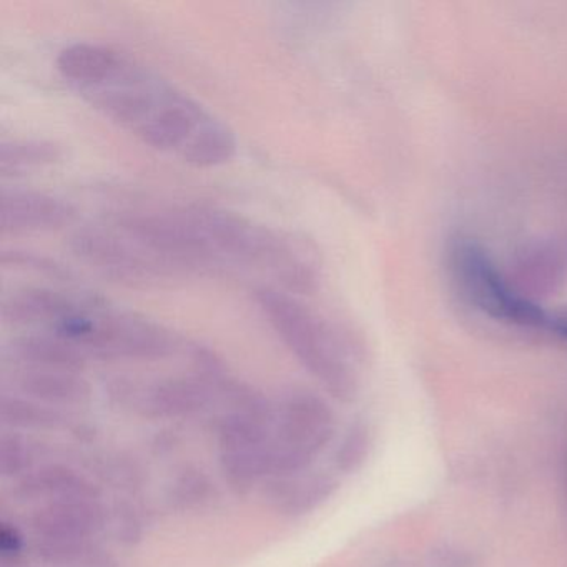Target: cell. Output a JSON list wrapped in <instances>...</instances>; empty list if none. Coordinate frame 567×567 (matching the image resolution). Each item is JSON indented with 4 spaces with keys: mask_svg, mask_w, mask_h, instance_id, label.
<instances>
[{
    "mask_svg": "<svg viewBox=\"0 0 567 567\" xmlns=\"http://www.w3.org/2000/svg\"><path fill=\"white\" fill-rule=\"evenodd\" d=\"M62 81L144 144L198 168L237 155L235 132L154 69L112 45L75 42L58 55Z\"/></svg>",
    "mask_w": 567,
    "mask_h": 567,
    "instance_id": "obj_1",
    "label": "cell"
},
{
    "mask_svg": "<svg viewBox=\"0 0 567 567\" xmlns=\"http://www.w3.org/2000/svg\"><path fill=\"white\" fill-rule=\"evenodd\" d=\"M172 215L192 274L250 268L291 293L317 288L320 265L313 247L301 238L212 205L174 207Z\"/></svg>",
    "mask_w": 567,
    "mask_h": 567,
    "instance_id": "obj_2",
    "label": "cell"
},
{
    "mask_svg": "<svg viewBox=\"0 0 567 567\" xmlns=\"http://www.w3.org/2000/svg\"><path fill=\"white\" fill-rule=\"evenodd\" d=\"M255 301L298 363L334 396H350L353 373L334 328L291 291L267 285L255 290Z\"/></svg>",
    "mask_w": 567,
    "mask_h": 567,
    "instance_id": "obj_3",
    "label": "cell"
},
{
    "mask_svg": "<svg viewBox=\"0 0 567 567\" xmlns=\"http://www.w3.org/2000/svg\"><path fill=\"white\" fill-rule=\"evenodd\" d=\"M225 394L231 406L218 430V464L228 487L244 496L270 476L274 403L235 381Z\"/></svg>",
    "mask_w": 567,
    "mask_h": 567,
    "instance_id": "obj_4",
    "label": "cell"
},
{
    "mask_svg": "<svg viewBox=\"0 0 567 567\" xmlns=\"http://www.w3.org/2000/svg\"><path fill=\"white\" fill-rule=\"evenodd\" d=\"M333 431V411L323 398L305 390L281 394L274 403L270 477L310 471Z\"/></svg>",
    "mask_w": 567,
    "mask_h": 567,
    "instance_id": "obj_5",
    "label": "cell"
},
{
    "mask_svg": "<svg viewBox=\"0 0 567 567\" xmlns=\"http://www.w3.org/2000/svg\"><path fill=\"white\" fill-rule=\"evenodd\" d=\"M68 244L82 265L127 287H154L178 277L164 260L115 221L79 227L72 231Z\"/></svg>",
    "mask_w": 567,
    "mask_h": 567,
    "instance_id": "obj_6",
    "label": "cell"
},
{
    "mask_svg": "<svg viewBox=\"0 0 567 567\" xmlns=\"http://www.w3.org/2000/svg\"><path fill=\"white\" fill-rule=\"evenodd\" d=\"M32 547L42 563L69 567L105 526V511L99 499H68L48 503L32 514Z\"/></svg>",
    "mask_w": 567,
    "mask_h": 567,
    "instance_id": "obj_7",
    "label": "cell"
},
{
    "mask_svg": "<svg viewBox=\"0 0 567 567\" xmlns=\"http://www.w3.org/2000/svg\"><path fill=\"white\" fill-rule=\"evenodd\" d=\"M228 377L165 378L154 383L135 384L118 381L114 396L122 404H131L138 414L147 417H187L204 413L215 398L224 394Z\"/></svg>",
    "mask_w": 567,
    "mask_h": 567,
    "instance_id": "obj_8",
    "label": "cell"
},
{
    "mask_svg": "<svg viewBox=\"0 0 567 567\" xmlns=\"http://www.w3.org/2000/svg\"><path fill=\"white\" fill-rule=\"evenodd\" d=\"M78 212L64 198L29 188H2L0 234L2 237L44 234L74 224Z\"/></svg>",
    "mask_w": 567,
    "mask_h": 567,
    "instance_id": "obj_9",
    "label": "cell"
},
{
    "mask_svg": "<svg viewBox=\"0 0 567 567\" xmlns=\"http://www.w3.org/2000/svg\"><path fill=\"white\" fill-rule=\"evenodd\" d=\"M333 477L310 470L291 476L270 477L264 493L274 513L287 519H298L321 506L333 493Z\"/></svg>",
    "mask_w": 567,
    "mask_h": 567,
    "instance_id": "obj_10",
    "label": "cell"
},
{
    "mask_svg": "<svg viewBox=\"0 0 567 567\" xmlns=\"http://www.w3.org/2000/svg\"><path fill=\"white\" fill-rule=\"evenodd\" d=\"M14 388L21 396L49 406H84L92 390L82 373L54 368H14Z\"/></svg>",
    "mask_w": 567,
    "mask_h": 567,
    "instance_id": "obj_11",
    "label": "cell"
},
{
    "mask_svg": "<svg viewBox=\"0 0 567 567\" xmlns=\"http://www.w3.org/2000/svg\"><path fill=\"white\" fill-rule=\"evenodd\" d=\"M19 501L28 503H55L68 499H99L94 484L75 471L61 463L42 464L19 480L14 491Z\"/></svg>",
    "mask_w": 567,
    "mask_h": 567,
    "instance_id": "obj_12",
    "label": "cell"
},
{
    "mask_svg": "<svg viewBox=\"0 0 567 567\" xmlns=\"http://www.w3.org/2000/svg\"><path fill=\"white\" fill-rule=\"evenodd\" d=\"M6 360L14 368H54V370H85L89 358L78 348L48 333H25L6 347Z\"/></svg>",
    "mask_w": 567,
    "mask_h": 567,
    "instance_id": "obj_13",
    "label": "cell"
},
{
    "mask_svg": "<svg viewBox=\"0 0 567 567\" xmlns=\"http://www.w3.org/2000/svg\"><path fill=\"white\" fill-rule=\"evenodd\" d=\"M61 145L44 138H12L0 145V174L19 177L28 172L51 167L61 161Z\"/></svg>",
    "mask_w": 567,
    "mask_h": 567,
    "instance_id": "obj_14",
    "label": "cell"
},
{
    "mask_svg": "<svg viewBox=\"0 0 567 567\" xmlns=\"http://www.w3.org/2000/svg\"><path fill=\"white\" fill-rule=\"evenodd\" d=\"M0 420L4 426L14 430H61L69 424V417L59 408L39 403L21 394H2Z\"/></svg>",
    "mask_w": 567,
    "mask_h": 567,
    "instance_id": "obj_15",
    "label": "cell"
},
{
    "mask_svg": "<svg viewBox=\"0 0 567 567\" xmlns=\"http://www.w3.org/2000/svg\"><path fill=\"white\" fill-rule=\"evenodd\" d=\"M214 486L215 484H212L210 477L197 467H185L182 473L174 477L168 501L178 511L202 509V507L212 503Z\"/></svg>",
    "mask_w": 567,
    "mask_h": 567,
    "instance_id": "obj_16",
    "label": "cell"
},
{
    "mask_svg": "<svg viewBox=\"0 0 567 567\" xmlns=\"http://www.w3.org/2000/svg\"><path fill=\"white\" fill-rule=\"evenodd\" d=\"M42 447L19 433L4 434L0 440V474L19 477L31 473L38 466Z\"/></svg>",
    "mask_w": 567,
    "mask_h": 567,
    "instance_id": "obj_17",
    "label": "cell"
},
{
    "mask_svg": "<svg viewBox=\"0 0 567 567\" xmlns=\"http://www.w3.org/2000/svg\"><path fill=\"white\" fill-rule=\"evenodd\" d=\"M115 534L125 544H135L142 537V517L132 504L125 503L115 509Z\"/></svg>",
    "mask_w": 567,
    "mask_h": 567,
    "instance_id": "obj_18",
    "label": "cell"
},
{
    "mask_svg": "<svg viewBox=\"0 0 567 567\" xmlns=\"http://www.w3.org/2000/svg\"><path fill=\"white\" fill-rule=\"evenodd\" d=\"M25 546H28V539H25L24 533L16 524H9L8 520H4L2 527H0L2 560L22 559Z\"/></svg>",
    "mask_w": 567,
    "mask_h": 567,
    "instance_id": "obj_19",
    "label": "cell"
},
{
    "mask_svg": "<svg viewBox=\"0 0 567 567\" xmlns=\"http://www.w3.org/2000/svg\"><path fill=\"white\" fill-rule=\"evenodd\" d=\"M69 567H121V564H118V560L115 559L112 554H109L107 550L101 549V547L92 544V546Z\"/></svg>",
    "mask_w": 567,
    "mask_h": 567,
    "instance_id": "obj_20",
    "label": "cell"
},
{
    "mask_svg": "<svg viewBox=\"0 0 567 567\" xmlns=\"http://www.w3.org/2000/svg\"><path fill=\"white\" fill-rule=\"evenodd\" d=\"M2 567H31V566H29V564H25L24 557H22V559L2 560Z\"/></svg>",
    "mask_w": 567,
    "mask_h": 567,
    "instance_id": "obj_21",
    "label": "cell"
}]
</instances>
